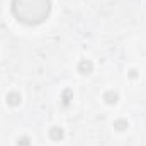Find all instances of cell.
<instances>
[{"instance_id":"1","label":"cell","mask_w":146,"mask_h":146,"mask_svg":"<svg viewBox=\"0 0 146 146\" xmlns=\"http://www.w3.org/2000/svg\"><path fill=\"white\" fill-rule=\"evenodd\" d=\"M14 15L24 24H39L51 12V0H12Z\"/></svg>"},{"instance_id":"2","label":"cell","mask_w":146,"mask_h":146,"mask_svg":"<svg viewBox=\"0 0 146 146\" xmlns=\"http://www.w3.org/2000/svg\"><path fill=\"white\" fill-rule=\"evenodd\" d=\"M49 136H51V139L60 141V139L63 138V129H61V127H53V129L49 131Z\"/></svg>"},{"instance_id":"3","label":"cell","mask_w":146,"mask_h":146,"mask_svg":"<svg viewBox=\"0 0 146 146\" xmlns=\"http://www.w3.org/2000/svg\"><path fill=\"white\" fill-rule=\"evenodd\" d=\"M92 68H94V66H92V63H90V61H85V60L78 65V70H80L82 73H90V72H92Z\"/></svg>"},{"instance_id":"4","label":"cell","mask_w":146,"mask_h":146,"mask_svg":"<svg viewBox=\"0 0 146 146\" xmlns=\"http://www.w3.org/2000/svg\"><path fill=\"white\" fill-rule=\"evenodd\" d=\"M7 100H9V104H10V106H17V104L21 102V95H19V94H15V92H12V94H9Z\"/></svg>"},{"instance_id":"5","label":"cell","mask_w":146,"mask_h":146,"mask_svg":"<svg viewBox=\"0 0 146 146\" xmlns=\"http://www.w3.org/2000/svg\"><path fill=\"white\" fill-rule=\"evenodd\" d=\"M104 99H106V100H107L109 104H115V102H117V94L110 90V92H107V94L104 95Z\"/></svg>"},{"instance_id":"6","label":"cell","mask_w":146,"mask_h":146,"mask_svg":"<svg viewBox=\"0 0 146 146\" xmlns=\"http://www.w3.org/2000/svg\"><path fill=\"white\" fill-rule=\"evenodd\" d=\"M114 126H115L117 129H121V131H122V129H126V127H127V122L121 119V121H115V122H114Z\"/></svg>"},{"instance_id":"7","label":"cell","mask_w":146,"mask_h":146,"mask_svg":"<svg viewBox=\"0 0 146 146\" xmlns=\"http://www.w3.org/2000/svg\"><path fill=\"white\" fill-rule=\"evenodd\" d=\"M19 146H29V138H26V136L21 138L19 139Z\"/></svg>"}]
</instances>
